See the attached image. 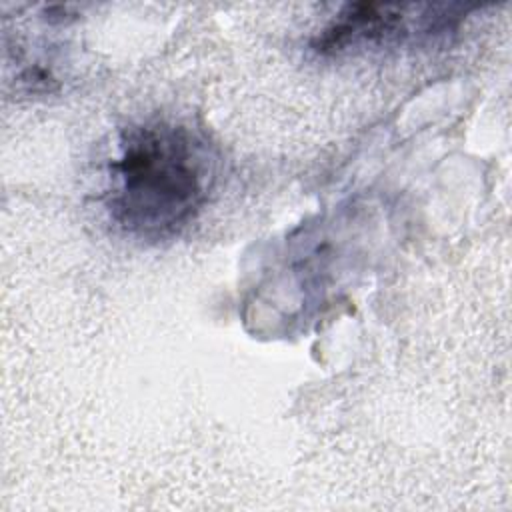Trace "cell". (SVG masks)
<instances>
[{"label": "cell", "mask_w": 512, "mask_h": 512, "mask_svg": "<svg viewBox=\"0 0 512 512\" xmlns=\"http://www.w3.org/2000/svg\"><path fill=\"white\" fill-rule=\"evenodd\" d=\"M214 182V154L190 126L150 120L124 128L110 162L106 206L138 240L180 234L202 210Z\"/></svg>", "instance_id": "1"}, {"label": "cell", "mask_w": 512, "mask_h": 512, "mask_svg": "<svg viewBox=\"0 0 512 512\" xmlns=\"http://www.w3.org/2000/svg\"><path fill=\"white\" fill-rule=\"evenodd\" d=\"M410 6L356 2L346 4L328 22L312 42L320 56H344L368 48H388L402 44L412 34H436L448 30L458 14L440 12L442 6H430V12L408 14Z\"/></svg>", "instance_id": "2"}]
</instances>
